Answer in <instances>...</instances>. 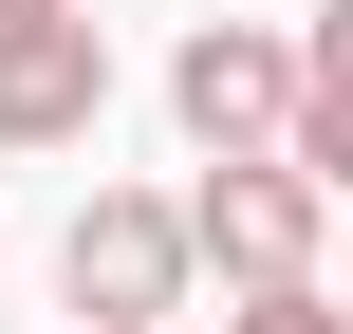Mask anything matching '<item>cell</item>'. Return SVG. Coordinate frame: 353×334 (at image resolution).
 <instances>
[{"mask_svg":"<svg viewBox=\"0 0 353 334\" xmlns=\"http://www.w3.org/2000/svg\"><path fill=\"white\" fill-rule=\"evenodd\" d=\"M56 298H74V334H168L186 316V223H168V186H93V205L56 223Z\"/></svg>","mask_w":353,"mask_h":334,"instance_id":"obj_1","label":"cell"},{"mask_svg":"<svg viewBox=\"0 0 353 334\" xmlns=\"http://www.w3.org/2000/svg\"><path fill=\"white\" fill-rule=\"evenodd\" d=\"M186 279H242V298H279V279H316V242H335V205L279 167V149H242V167H205L186 205Z\"/></svg>","mask_w":353,"mask_h":334,"instance_id":"obj_2","label":"cell"},{"mask_svg":"<svg viewBox=\"0 0 353 334\" xmlns=\"http://www.w3.org/2000/svg\"><path fill=\"white\" fill-rule=\"evenodd\" d=\"M168 112H186V149H205V167L279 149V112H298V37H279V19H186V56H168Z\"/></svg>","mask_w":353,"mask_h":334,"instance_id":"obj_3","label":"cell"},{"mask_svg":"<svg viewBox=\"0 0 353 334\" xmlns=\"http://www.w3.org/2000/svg\"><path fill=\"white\" fill-rule=\"evenodd\" d=\"M93 112H112V37L74 0H37L0 37V149H93Z\"/></svg>","mask_w":353,"mask_h":334,"instance_id":"obj_4","label":"cell"},{"mask_svg":"<svg viewBox=\"0 0 353 334\" xmlns=\"http://www.w3.org/2000/svg\"><path fill=\"white\" fill-rule=\"evenodd\" d=\"M279 37H298V112H279V167H298V186L335 205V186H353V0L279 19Z\"/></svg>","mask_w":353,"mask_h":334,"instance_id":"obj_5","label":"cell"},{"mask_svg":"<svg viewBox=\"0 0 353 334\" xmlns=\"http://www.w3.org/2000/svg\"><path fill=\"white\" fill-rule=\"evenodd\" d=\"M223 334H353V298H316V279H279V298H242Z\"/></svg>","mask_w":353,"mask_h":334,"instance_id":"obj_6","label":"cell"}]
</instances>
